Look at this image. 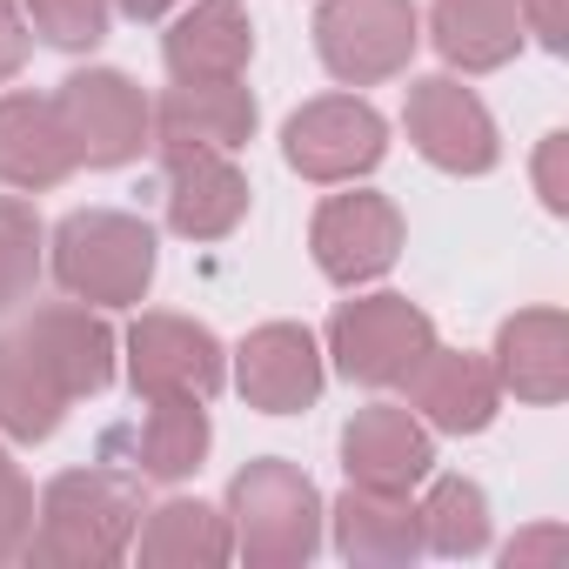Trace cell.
<instances>
[{
  "mask_svg": "<svg viewBox=\"0 0 569 569\" xmlns=\"http://www.w3.org/2000/svg\"><path fill=\"white\" fill-rule=\"evenodd\" d=\"M402 121H409L416 154L436 161L442 174H489L496 168V128H489V108L469 88H456L442 74L436 81H416Z\"/></svg>",
  "mask_w": 569,
  "mask_h": 569,
  "instance_id": "52a82bcc",
  "label": "cell"
},
{
  "mask_svg": "<svg viewBox=\"0 0 569 569\" xmlns=\"http://www.w3.org/2000/svg\"><path fill=\"white\" fill-rule=\"evenodd\" d=\"M522 28H536V41L556 48V54L569 48V34H562V28H569V21H562V0H522Z\"/></svg>",
  "mask_w": 569,
  "mask_h": 569,
  "instance_id": "83f0119b",
  "label": "cell"
},
{
  "mask_svg": "<svg viewBox=\"0 0 569 569\" xmlns=\"http://www.w3.org/2000/svg\"><path fill=\"white\" fill-rule=\"evenodd\" d=\"M28 516H34V496H28V482L14 476V462L0 456V556H8V549H21V536H28Z\"/></svg>",
  "mask_w": 569,
  "mask_h": 569,
  "instance_id": "4316f807",
  "label": "cell"
},
{
  "mask_svg": "<svg viewBox=\"0 0 569 569\" xmlns=\"http://www.w3.org/2000/svg\"><path fill=\"white\" fill-rule=\"evenodd\" d=\"M61 416H68L61 382L34 362V349L21 336H0V429L21 442H41L61 429Z\"/></svg>",
  "mask_w": 569,
  "mask_h": 569,
  "instance_id": "44dd1931",
  "label": "cell"
},
{
  "mask_svg": "<svg viewBox=\"0 0 569 569\" xmlns=\"http://www.w3.org/2000/svg\"><path fill=\"white\" fill-rule=\"evenodd\" d=\"M241 396L268 416H296L322 396V362H316V336L296 322H268L241 342V369H234Z\"/></svg>",
  "mask_w": 569,
  "mask_h": 569,
  "instance_id": "7c38bea8",
  "label": "cell"
},
{
  "mask_svg": "<svg viewBox=\"0 0 569 569\" xmlns=\"http://www.w3.org/2000/svg\"><path fill=\"white\" fill-rule=\"evenodd\" d=\"M234 516H241V542L254 556H309L316 549V489L302 469L289 462H254L234 476Z\"/></svg>",
  "mask_w": 569,
  "mask_h": 569,
  "instance_id": "9c48e42d",
  "label": "cell"
},
{
  "mask_svg": "<svg viewBox=\"0 0 569 569\" xmlns=\"http://www.w3.org/2000/svg\"><path fill=\"white\" fill-rule=\"evenodd\" d=\"M436 48L469 74L502 68L522 48V0H436Z\"/></svg>",
  "mask_w": 569,
  "mask_h": 569,
  "instance_id": "d6986e66",
  "label": "cell"
},
{
  "mask_svg": "<svg viewBox=\"0 0 569 569\" xmlns=\"http://www.w3.org/2000/svg\"><path fill=\"white\" fill-rule=\"evenodd\" d=\"M409 396H416V409H422L436 429L476 436V429H489V416H496V369H482V362H469V356L429 349V356L409 369Z\"/></svg>",
  "mask_w": 569,
  "mask_h": 569,
  "instance_id": "ac0fdd59",
  "label": "cell"
},
{
  "mask_svg": "<svg viewBox=\"0 0 569 569\" xmlns=\"http://www.w3.org/2000/svg\"><path fill=\"white\" fill-rule=\"evenodd\" d=\"M201 449H208V416L188 396H148V409L134 422L101 436V462L134 482H174V476L201 469Z\"/></svg>",
  "mask_w": 569,
  "mask_h": 569,
  "instance_id": "8992f818",
  "label": "cell"
},
{
  "mask_svg": "<svg viewBox=\"0 0 569 569\" xmlns=\"http://www.w3.org/2000/svg\"><path fill=\"white\" fill-rule=\"evenodd\" d=\"M161 201L174 234L214 241L248 214V181L221 148H161Z\"/></svg>",
  "mask_w": 569,
  "mask_h": 569,
  "instance_id": "30bf717a",
  "label": "cell"
},
{
  "mask_svg": "<svg viewBox=\"0 0 569 569\" xmlns=\"http://www.w3.org/2000/svg\"><path fill=\"white\" fill-rule=\"evenodd\" d=\"M128 382L141 396H188L208 402L221 389V342L181 316H141L128 336Z\"/></svg>",
  "mask_w": 569,
  "mask_h": 569,
  "instance_id": "ba28073f",
  "label": "cell"
},
{
  "mask_svg": "<svg viewBox=\"0 0 569 569\" xmlns=\"http://www.w3.org/2000/svg\"><path fill=\"white\" fill-rule=\"evenodd\" d=\"M21 61H28V28L14 14V0H0V81H8Z\"/></svg>",
  "mask_w": 569,
  "mask_h": 569,
  "instance_id": "f1b7e54d",
  "label": "cell"
},
{
  "mask_svg": "<svg viewBox=\"0 0 569 569\" xmlns=\"http://www.w3.org/2000/svg\"><path fill=\"white\" fill-rule=\"evenodd\" d=\"M114 8H121V14H134V21H161L174 0H114Z\"/></svg>",
  "mask_w": 569,
  "mask_h": 569,
  "instance_id": "f546056e",
  "label": "cell"
},
{
  "mask_svg": "<svg viewBox=\"0 0 569 569\" xmlns=\"http://www.w3.org/2000/svg\"><path fill=\"white\" fill-rule=\"evenodd\" d=\"M21 342H28L34 362L61 382L68 402H74V396H101L108 376H114V336H108V322L88 316V309H74V302L28 316V322H21Z\"/></svg>",
  "mask_w": 569,
  "mask_h": 569,
  "instance_id": "4fadbf2b",
  "label": "cell"
},
{
  "mask_svg": "<svg viewBox=\"0 0 569 569\" xmlns=\"http://www.w3.org/2000/svg\"><path fill=\"white\" fill-rule=\"evenodd\" d=\"M54 114L68 128L74 161H88V168H121L141 148H154V101L114 68L68 74L61 94H54Z\"/></svg>",
  "mask_w": 569,
  "mask_h": 569,
  "instance_id": "7a4b0ae2",
  "label": "cell"
},
{
  "mask_svg": "<svg viewBox=\"0 0 569 569\" xmlns=\"http://www.w3.org/2000/svg\"><path fill=\"white\" fill-rule=\"evenodd\" d=\"M416 529H422V542L442 549V556H476V549L489 542V502H482L476 482L449 476V482H436V496L416 509Z\"/></svg>",
  "mask_w": 569,
  "mask_h": 569,
  "instance_id": "603a6c76",
  "label": "cell"
},
{
  "mask_svg": "<svg viewBox=\"0 0 569 569\" xmlns=\"http://www.w3.org/2000/svg\"><path fill=\"white\" fill-rule=\"evenodd\" d=\"M254 54V28L234 0H194L168 34V74L174 81H234Z\"/></svg>",
  "mask_w": 569,
  "mask_h": 569,
  "instance_id": "e0dca14e",
  "label": "cell"
},
{
  "mask_svg": "<svg viewBox=\"0 0 569 569\" xmlns=\"http://www.w3.org/2000/svg\"><path fill=\"white\" fill-rule=\"evenodd\" d=\"M562 316L536 309V316H516L502 322V342H496V382H509L516 396L529 402H556L562 396Z\"/></svg>",
  "mask_w": 569,
  "mask_h": 569,
  "instance_id": "ffe728a7",
  "label": "cell"
},
{
  "mask_svg": "<svg viewBox=\"0 0 569 569\" xmlns=\"http://www.w3.org/2000/svg\"><path fill=\"white\" fill-rule=\"evenodd\" d=\"M48 48H94L108 34V0H21Z\"/></svg>",
  "mask_w": 569,
  "mask_h": 569,
  "instance_id": "484cf974",
  "label": "cell"
},
{
  "mask_svg": "<svg viewBox=\"0 0 569 569\" xmlns=\"http://www.w3.org/2000/svg\"><path fill=\"white\" fill-rule=\"evenodd\" d=\"M54 274L74 302H141L154 281V234L121 208L68 214L54 234Z\"/></svg>",
  "mask_w": 569,
  "mask_h": 569,
  "instance_id": "6da1fadb",
  "label": "cell"
},
{
  "mask_svg": "<svg viewBox=\"0 0 569 569\" xmlns=\"http://www.w3.org/2000/svg\"><path fill=\"white\" fill-rule=\"evenodd\" d=\"M141 549L148 556H228V529L214 522V509H201V502H168V509H154V529L141 536Z\"/></svg>",
  "mask_w": 569,
  "mask_h": 569,
  "instance_id": "d4e9b609",
  "label": "cell"
},
{
  "mask_svg": "<svg viewBox=\"0 0 569 569\" xmlns=\"http://www.w3.org/2000/svg\"><path fill=\"white\" fill-rule=\"evenodd\" d=\"M254 128V101L234 81H174L154 101V148H241Z\"/></svg>",
  "mask_w": 569,
  "mask_h": 569,
  "instance_id": "5bb4252c",
  "label": "cell"
},
{
  "mask_svg": "<svg viewBox=\"0 0 569 569\" xmlns=\"http://www.w3.org/2000/svg\"><path fill=\"white\" fill-rule=\"evenodd\" d=\"M316 48L329 74L342 81H382L409 61L416 48V8L409 0H329L316 14Z\"/></svg>",
  "mask_w": 569,
  "mask_h": 569,
  "instance_id": "277c9868",
  "label": "cell"
},
{
  "mask_svg": "<svg viewBox=\"0 0 569 569\" xmlns=\"http://www.w3.org/2000/svg\"><path fill=\"white\" fill-rule=\"evenodd\" d=\"M41 281V221L28 201L0 194V316H14Z\"/></svg>",
  "mask_w": 569,
  "mask_h": 569,
  "instance_id": "cb8c5ba5",
  "label": "cell"
},
{
  "mask_svg": "<svg viewBox=\"0 0 569 569\" xmlns=\"http://www.w3.org/2000/svg\"><path fill=\"white\" fill-rule=\"evenodd\" d=\"M74 174L68 128L48 94H8L0 101V181L8 188H54Z\"/></svg>",
  "mask_w": 569,
  "mask_h": 569,
  "instance_id": "2e32d148",
  "label": "cell"
},
{
  "mask_svg": "<svg viewBox=\"0 0 569 569\" xmlns=\"http://www.w3.org/2000/svg\"><path fill=\"white\" fill-rule=\"evenodd\" d=\"M342 462H349V482L356 489H382V496H402L409 482L429 476V436L409 422V409H362L349 429H342Z\"/></svg>",
  "mask_w": 569,
  "mask_h": 569,
  "instance_id": "9a60e30c",
  "label": "cell"
},
{
  "mask_svg": "<svg viewBox=\"0 0 569 569\" xmlns=\"http://www.w3.org/2000/svg\"><path fill=\"white\" fill-rule=\"evenodd\" d=\"M402 248V214L382 194H329L316 208V261L329 281L356 289V281H376Z\"/></svg>",
  "mask_w": 569,
  "mask_h": 569,
  "instance_id": "8fae6325",
  "label": "cell"
},
{
  "mask_svg": "<svg viewBox=\"0 0 569 569\" xmlns=\"http://www.w3.org/2000/svg\"><path fill=\"white\" fill-rule=\"evenodd\" d=\"M281 148H289V168L309 174V181H356L382 161V114L356 94H329V101H309L289 134H281Z\"/></svg>",
  "mask_w": 569,
  "mask_h": 569,
  "instance_id": "5b68a950",
  "label": "cell"
},
{
  "mask_svg": "<svg viewBox=\"0 0 569 569\" xmlns=\"http://www.w3.org/2000/svg\"><path fill=\"white\" fill-rule=\"evenodd\" d=\"M342 549L349 556H416V509L382 496V489H349L342 496Z\"/></svg>",
  "mask_w": 569,
  "mask_h": 569,
  "instance_id": "7402d4cb",
  "label": "cell"
},
{
  "mask_svg": "<svg viewBox=\"0 0 569 569\" xmlns=\"http://www.w3.org/2000/svg\"><path fill=\"white\" fill-rule=\"evenodd\" d=\"M329 349H336V369L349 382L389 389V382H409V369L436 349V329L402 296H369V302H349L329 322Z\"/></svg>",
  "mask_w": 569,
  "mask_h": 569,
  "instance_id": "3957f363",
  "label": "cell"
}]
</instances>
